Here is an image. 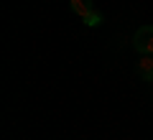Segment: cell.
<instances>
[{
  "label": "cell",
  "instance_id": "cell-1",
  "mask_svg": "<svg viewBox=\"0 0 153 140\" xmlns=\"http://www.w3.org/2000/svg\"><path fill=\"white\" fill-rule=\"evenodd\" d=\"M135 49L140 54H151L153 56V26H140L135 33Z\"/></svg>",
  "mask_w": 153,
  "mask_h": 140
},
{
  "label": "cell",
  "instance_id": "cell-2",
  "mask_svg": "<svg viewBox=\"0 0 153 140\" xmlns=\"http://www.w3.org/2000/svg\"><path fill=\"white\" fill-rule=\"evenodd\" d=\"M71 10H74L76 16L84 21V18L94 10V5H92V0H71Z\"/></svg>",
  "mask_w": 153,
  "mask_h": 140
},
{
  "label": "cell",
  "instance_id": "cell-3",
  "mask_svg": "<svg viewBox=\"0 0 153 140\" xmlns=\"http://www.w3.org/2000/svg\"><path fill=\"white\" fill-rule=\"evenodd\" d=\"M138 71H140V76H146V79H153V56L151 54H143L140 59H138Z\"/></svg>",
  "mask_w": 153,
  "mask_h": 140
},
{
  "label": "cell",
  "instance_id": "cell-4",
  "mask_svg": "<svg viewBox=\"0 0 153 140\" xmlns=\"http://www.w3.org/2000/svg\"><path fill=\"white\" fill-rule=\"evenodd\" d=\"M84 23H87L89 28H94V26H100V23H102V16H100L97 10H92V13H89L87 18H84Z\"/></svg>",
  "mask_w": 153,
  "mask_h": 140
},
{
  "label": "cell",
  "instance_id": "cell-5",
  "mask_svg": "<svg viewBox=\"0 0 153 140\" xmlns=\"http://www.w3.org/2000/svg\"><path fill=\"white\" fill-rule=\"evenodd\" d=\"M151 81H153V79H151Z\"/></svg>",
  "mask_w": 153,
  "mask_h": 140
}]
</instances>
